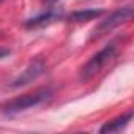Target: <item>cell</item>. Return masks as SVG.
<instances>
[{"instance_id":"6da1fadb","label":"cell","mask_w":134,"mask_h":134,"mask_svg":"<svg viewBox=\"0 0 134 134\" xmlns=\"http://www.w3.org/2000/svg\"><path fill=\"white\" fill-rule=\"evenodd\" d=\"M51 98H52V90H51L49 87L36 88V90H33V92H30V93L16 96V98L7 101V103L2 106V110H3L5 115H16V114L24 112V110L38 107V106L44 104L46 101H49Z\"/></svg>"},{"instance_id":"7a4b0ae2","label":"cell","mask_w":134,"mask_h":134,"mask_svg":"<svg viewBox=\"0 0 134 134\" xmlns=\"http://www.w3.org/2000/svg\"><path fill=\"white\" fill-rule=\"evenodd\" d=\"M117 57V43L112 41L109 43L107 46H104L98 54H95L81 70V74H79V79L82 82H88L92 81L95 76H98L109 63L114 62V58Z\"/></svg>"},{"instance_id":"3957f363","label":"cell","mask_w":134,"mask_h":134,"mask_svg":"<svg viewBox=\"0 0 134 134\" xmlns=\"http://www.w3.org/2000/svg\"><path fill=\"white\" fill-rule=\"evenodd\" d=\"M131 18H132V7H131V5L121 7V8L115 10L112 14H109V18H106L104 21H101V22L93 29L90 38H92V40L99 38V36H103V35H106V33L115 30V29L120 27L121 24L131 21Z\"/></svg>"},{"instance_id":"277c9868","label":"cell","mask_w":134,"mask_h":134,"mask_svg":"<svg viewBox=\"0 0 134 134\" xmlns=\"http://www.w3.org/2000/svg\"><path fill=\"white\" fill-rule=\"evenodd\" d=\"M46 71V63L44 60L41 58H36L33 60L27 68L16 77L10 82V88H19V87H25L29 84H32L33 81H36L43 73Z\"/></svg>"},{"instance_id":"5b68a950","label":"cell","mask_w":134,"mask_h":134,"mask_svg":"<svg viewBox=\"0 0 134 134\" xmlns=\"http://www.w3.org/2000/svg\"><path fill=\"white\" fill-rule=\"evenodd\" d=\"M60 18V13L57 10H47L46 13H41L35 18H30L24 22V27L25 29H38V27H44L54 21H57Z\"/></svg>"},{"instance_id":"8992f818","label":"cell","mask_w":134,"mask_h":134,"mask_svg":"<svg viewBox=\"0 0 134 134\" xmlns=\"http://www.w3.org/2000/svg\"><path fill=\"white\" fill-rule=\"evenodd\" d=\"M131 120H132V112L129 110V112H126V114H123V115H120V117H117V118L107 121V123L99 129V132H103V134H104V132H118V131L125 129Z\"/></svg>"},{"instance_id":"52a82bcc","label":"cell","mask_w":134,"mask_h":134,"mask_svg":"<svg viewBox=\"0 0 134 134\" xmlns=\"http://www.w3.org/2000/svg\"><path fill=\"white\" fill-rule=\"evenodd\" d=\"M103 10H95V8H87V10H77L68 16L70 22H87L92 19H96L103 14Z\"/></svg>"},{"instance_id":"ba28073f","label":"cell","mask_w":134,"mask_h":134,"mask_svg":"<svg viewBox=\"0 0 134 134\" xmlns=\"http://www.w3.org/2000/svg\"><path fill=\"white\" fill-rule=\"evenodd\" d=\"M10 54H11V51H10V49H7V47H0V60L5 58V57H8Z\"/></svg>"},{"instance_id":"9c48e42d","label":"cell","mask_w":134,"mask_h":134,"mask_svg":"<svg viewBox=\"0 0 134 134\" xmlns=\"http://www.w3.org/2000/svg\"><path fill=\"white\" fill-rule=\"evenodd\" d=\"M58 0H43V3L44 5H54V3H57Z\"/></svg>"},{"instance_id":"30bf717a","label":"cell","mask_w":134,"mask_h":134,"mask_svg":"<svg viewBox=\"0 0 134 134\" xmlns=\"http://www.w3.org/2000/svg\"><path fill=\"white\" fill-rule=\"evenodd\" d=\"M0 2H2V0H0Z\"/></svg>"}]
</instances>
